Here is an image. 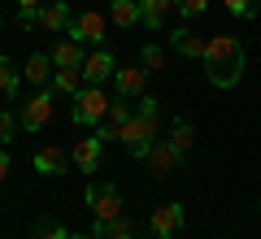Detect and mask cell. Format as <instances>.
I'll list each match as a JSON object with an SVG mask.
<instances>
[{
  "instance_id": "12",
  "label": "cell",
  "mask_w": 261,
  "mask_h": 239,
  "mask_svg": "<svg viewBox=\"0 0 261 239\" xmlns=\"http://www.w3.org/2000/svg\"><path fill=\"white\" fill-rule=\"evenodd\" d=\"M83 61H87V52H83L79 39L61 35V39L53 44V65H57V70H83Z\"/></svg>"
},
{
  "instance_id": "2",
  "label": "cell",
  "mask_w": 261,
  "mask_h": 239,
  "mask_svg": "<svg viewBox=\"0 0 261 239\" xmlns=\"http://www.w3.org/2000/svg\"><path fill=\"white\" fill-rule=\"evenodd\" d=\"M70 118H74V126H100L105 118H109V96H105V87H92L83 83L74 96V109H70Z\"/></svg>"
},
{
  "instance_id": "31",
  "label": "cell",
  "mask_w": 261,
  "mask_h": 239,
  "mask_svg": "<svg viewBox=\"0 0 261 239\" xmlns=\"http://www.w3.org/2000/svg\"><path fill=\"white\" fill-rule=\"evenodd\" d=\"M70 239H96V235H92V230H87V235H79V230H70Z\"/></svg>"
},
{
  "instance_id": "29",
  "label": "cell",
  "mask_w": 261,
  "mask_h": 239,
  "mask_svg": "<svg viewBox=\"0 0 261 239\" xmlns=\"http://www.w3.org/2000/svg\"><path fill=\"white\" fill-rule=\"evenodd\" d=\"M105 239H135V226H130L126 218H118V222L109 226V235H105Z\"/></svg>"
},
{
  "instance_id": "17",
  "label": "cell",
  "mask_w": 261,
  "mask_h": 239,
  "mask_svg": "<svg viewBox=\"0 0 261 239\" xmlns=\"http://www.w3.org/2000/svg\"><path fill=\"white\" fill-rule=\"evenodd\" d=\"M170 9H174V0H140V26L161 31V22H166Z\"/></svg>"
},
{
  "instance_id": "27",
  "label": "cell",
  "mask_w": 261,
  "mask_h": 239,
  "mask_svg": "<svg viewBox=\"0 0 261 239\" xmlns=\"http://www.w3.org/2000/svg\"><path fill=\"white\" fill-rule=\"evenodd\" d=\"M174 9L183 13V18H200V13L209 9V0H174Z\"/></svg>"
},
{
  "instance_id": "22",
  "label": "cell",
  "mask_w": 261,
  "mask_h": 239,
  "mask_svg": "<svg viewBox=\"0 0 261 239\" xmlns=\"http://www.w3.org/2000/svg\"><path fill=\"white\" fill-rule=\"evenodd\" d=\"M130 118H135V100H126V96H113V100H109V118H105V122H113V126H126Z\"/></svg>"
},
{
  "instance_id": "26",
  "label": "cell",
  "mask_w": 261,
  "mask_h": 239,
  "mask_svg": "<svg viewBox=\"0 0 261 239\" xmlns=\"http://www.w3.org/2000/svg\"><path fill=\"white\" fill-rule=\"evenodd\" d=\"M235 18H257V0H222Z\"/></svg>"
},
{
  "instance_id": "14",
  "label": "cell",
  "mask_w": 261,
  "mask_h": 239,
  "mask_svg": "<svg viewBox=\"0 0 261 239\" xmlns=\"http://www.w3.org/2000/svg\"><path fill=\"white\" fill-rule=\"evenodd\" d=\"M144 161H148V170H152L157 178H166V174H174L178 152L170 148V139H152V148H148V156H144Z\"/></svg>"
},
{
  "instance_id": "25",
  "label": "cell",
  "mask_w": 261,
  "mask_h": 239,
  "mask_svg": "<svg viewBox=\"0 0 261 239\" xmlns=\"http://www.w3.org/2000/svg\"><path fill=\"white\" fill-rule=\"evenodd\" d=\"M18 126H22V122H18V118H13V113H9V109H0V144H9V139H13V135H18Z\"/></svg>"
},
{
  "instance_id": "13",
  "label": "cell",
  "mask_w": 261,
  "mask_h": 239,
  "mask_svg": "<svg viewBox=\"0 0 261 239\" xmlns=\"http://www.w3.org/2000/svg\"><path fill=\"white\" fill-rule=\"evenodd\" d=\"M31 166H35L44 178H57V174H65V166H70V152H65V148H57V144H44V148L35 152V161H31Z\"/></svg>"
},
{
  "instance_id": "7",
  "label": "cell",
  "mask_w": 261,
  "mask_h": 239,
  "mask_svg": "<svg viewBox=\"0 0 261 239\" xmlns=\"http://www.w3.org/2000/svg\"><path fill=\"white\" fill-rule=\"evenodd\" d=\"M144 87H148V70H144V65H118V70H113V92L118 96L140 100Z\"/></svg>"
},
{
  "instance_id": "3",
  "label": "cell",
  "mask_w": 261,
  "mask_h": 239,
  "mask_svg": "<svg viewBox=\"0 0 261 239\" xmlns=\"http://www.w3.org/2000/svg\"><path fill=\"white\" fill-rule=\"evenodd\" d=\"M87 209H92L96 222L113 226V222L122 218V192L113 183H92V187H87Z\"/></svg>"
},
{
  "instance_id": "5",
  "label": "cell",
  "mask_w": 261,
  "mask_h": 239,
  "mask_svg": "<svg viewBox=\"0 0 261 239\" xmlns=\"http://www.w3.org/2000/svg\"><path fill=\"white\" fill-rule=\"evenodd\" d=\"M65 35L79 39V44H96V48H100L105 39H109V18L96 13V9H83V13H74V22H70Z\"/></svg>"
},
{
  "instance_id": "11",
  "label": "cell",
  "mask_w": 261,
  "mask_h": 239,
  "mask_svg": "<svg viewBox=\"0 0 261 239\" xmlns=\"http://www.w3.org/2000/svg\"><path fill=\"white\" fill-rule=\"evenodd\" d=\"M205 44H209V39H200L196 31H187V26L170 31V48H174L183 61H205Z\"/></svg>"
},
{
  "instance_id": "20",
  "label": "cell",
  "mask_w": 261,
  "mask_h": 239,
  "mask_svg": "<svg viewBox=\"0 0 261 239\" xmlns=\"http://www.w3.org/2000/svg\"><path fill=\"white\" fill-rule=\"evenodd\" d=\"M18 83H22V74H18V65L9 61V57H0V96H18Z\"/></svg>"
},
{
  "instance_id": "19",
  "label": "cell",
  "mask_w": 261,
  "mask_h": 239,
  "mask_svg": "<svg viewBox=\"0 0 261 239\" xmlns=\"http://www.w3.org/2000/svg\"><path fill=\"white\" fill-rule=\"evenodd\" d=\"M192 139H196V130H192V122H187V118H174V122H170V148H174L178 156L192 148Z\"/></svg>"
},
{
  "instance_id": "4",
  "label": "cell",
  "mask_w": 261,
  "mask_h": 239,
  "mask_svg": "<svg viewBox=\"0 0 261 239\" xmlns=\"http://www.w3.org/2000/svg\"><path fill=\"white\" fill-rule=\"evenodd\" d=\"M118 139L126 144L130 156H140V161H144V156H148V148H152V139H157V122H148V118H140V113H135L126 126H118Z\"/></svg>"
},
{
  "instance_id": "21",
  "label": "cell",
  "mask_w": 261,
  "mask_h": 239,
  "mask_svg": "<svg viewBox=\"0 0 261 239\" xmlns=\"http://www.w3.org/2000/svg\"><path fill=\"white\" fill-rule=\"evenodd\" d=\"M79 87H83V70H57V74H53V92L79 96Z\"/></svg>"
},
{
  "instance_id": "28",
  "label": "cell",
  "mask_w": 261,
  "mask_h": 239,
  "mask_svg": "<svg viewBox=\"0 0 261 239\" xmlns=\"http://www.w3.org/2000/svg\"><path fill=\"white\" fill-rule=\"evenodd\" d=\"M39 5H44V0H18V22H22V26L35 22V9H39Z\"/></svg>"
},
{
  "instance_id": "1",
  "label": "cell",
  "mask_w": 261,
  "mask_h": 239,
  "mask_svg": "<svg viewBox=\"0 0 261 239\" xmlns=\"http://www.w3.org/2000/svg\"><path fill=\"white\" fill-rule=\"evenodd\" d=\"M205 78H209V87H235L244 78V65H248V52H244V44L235 35H209V44H205Z\"/></svg>"
},
{
  "instance_id": "30",
  "label": "cell",
  "mask_w": 261,
  "mask_h": 239,
  "mask_svg": "<svg viewBox=\"0 0 261 239\" xmlns=\"http://www.w3.org/2000/svg\"><path fill=\"white\" fill-rule=\"evenodd\" d=\"M5 178H9V152L0 148V183H5Z\"/></svg>"
},
{
  "instance_id": "10",
  "label": "cell",
  "mask_w": 261,
  "mask_h": 239,
  "mask_svg": "<svg viewBox=\"0 0 261 239\" xmlns=\"http://www.w3.org/2000/svg\"><path fill=\"white\" fill-rule=\"evenodd\" d=\"M113 70H118L113 52H109V48H96V52H87V61H83V83L100 87L105 78H113Z\"/></svg>"
},
{
  "instance_id": "23",
  "label": "cell",
  "mask_w": 261,
  "mask_h": 239,
  "mask_svg": "<svg viewBox=\"0 0 261 239\" xmlns=\"http://www.w3.org/2000/svg\"><path fill=\"white\" fill-rule=\"evenodd\" d=\"M140 65H144L148 74L166 70V48H161V44H144V48H140Z\"/></svg>"
},
{
  "instance_id": "24",
  "label": "cell",
  "mask_w": 261,
  "mask_h": 239,
  "mask_svg": "<svg viewBox=\"0 0 261 239\" xmlns=\"http://www.w3.org/2000/svg\"><path fill=\"white\" fill-rule=\"evenodd\" d=\"M31 239H70V230H65L61 222H35Z\"/></svg>"
},
{
  "instance_id": "8",
  "label": "cell",
  "mask_w": 261,
  "mask_h": 239,
  "mask_svg": "<svg viewBox=\"0 0 261 239\" xmlns=\"http://www.w3.org/2000/svg\"><path fill=\"white\" fill-rule=\"evenodd\" d=\"M148 226H152V239H174L178 230H183V204L170 200V204H161V209H152Z\"/></svg>"
},
{
  "instance_id": "15",
  "label": "cell",
  "mask_w": 261,
  "mask_h": 239,
  "mask_svg": "<svg viewBox=\"0 0 261 239\" xmlns=\"http://www.w3.org/2000/svg\"><path fill=\"white\" fill-rule=\"evenodd\" d=\"M53 74H57L53 52H31L27 65H22V78H27V83H35V87H48V83H53Z\"/></svg>"
},
{
  "instance_id": "16",
  "label": "cell",
  "mask_w": 261,
  "mask_h": 239,
  "mask_svg": "<svg viewBox=\"0 0 261 239\" xmlns=\"http://www.w3.org/2000/svg\"><path fill=\"white\" fill-rule=\"evenodd\" d=\"M100 139L96 135H87V139H79L74 144V152H70V161L79 166V174H96V166H100Z\"/></svg>"
},
{
  "instance_id": "18",
  "label": "cell",
  "mask_w": 261,
  "mask_h": 239,
  "mask_svg": "<svg viewBox=\"0 0 261 239\" xmlns=\"http://www.w3.org/2000/svg\"><path fill=\"white\" fill-rule=\"evenodd\" d=\"M113 26H140V0H109Z\"/></svg>"
},
{
  "instance_id": "6",
  "label": "cell",
  "mask_w": 261,
  "mask_h": 239,
  "mask_svg": "<svg viewBox=\"0 0 261 239\" xmlns=\"http://www.w3.org/2000/svg\"><path fill=\"white\" fill-rule=\"evenodd\" d=\"M18 122H22V130H44L48 122H53V87H39V92L22 104Z\"/></svg>"
},
{
  "instance_id": "9",
  "label": "cell",
  "mask_w": 261,
  "mask_h": 239,
  "mask_svg": "<svg viewBox=\"0 0 261 239\" xmlns=\"http://www.w3.org/2000/svg\"><path fill=\"white\" fill-rule=\"evenodd\" d=\"M70 22H74V13H70L65 0H53V5H39V9H35V26H44L48 35H65Z\"/></svg>"
}]
</instances>
